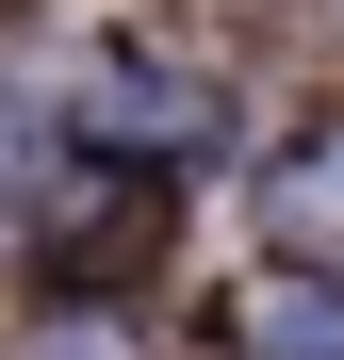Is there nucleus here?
Wrapping results in <instances>:
<instances>
[{
	"label": "nucleus",
	"instance_id": "obj_1",
	"mask_svg": "<svg viewBox=\"0 0 344 360\" xmlns=\"http://www.w3.org/2000/svg\"><path fill=\"white\" fill-rule=\"evenodd\" d=\"M262 344H279V360H344V295H279Z\"/></svg>",
	"mask_w": 344,
	"mask_h": 360
}]
</instances>
